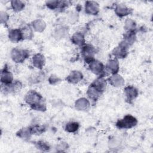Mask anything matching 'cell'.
I'll use <instances>...</instances> for the list:
<instances>
[{"label": "cell", "mask_w": 153, "mask_h": 153, "mask_svg": "<svg viewBox=\"0 0 153 153\" xmlns=\"http://www.w3.org/2000/svg\"><path fill=\"white\" fill-rule=\"evenodd\" d=\"M25 101L30 107L36 111H45L46 106L43 102L42 97L34 90L29 91L25 97Z\"/></svg>", "instance_id": "obj_1"}, {"label": "cell", "mask_w": 153, "mask_h": 153, "mask_svg": "<svg viewBox=\"0 0 153 153\" xmlns=\"http://www.w3.org/2000/svg\"><path fill=\"white\" fill-rule=\"evenodd\" d=\"M137 121L131 115H126L123 119L118 120L116 126L119 128H130L137 124Z\"/></svg>", "instance_id": "obj_2"}, {"label": "cell", "mask_w": 153, "mask_h": 153, "mask_svg": "<svg viewBox=\"0 0 153 153\" xmlns=\"http://www.w3.org/2000/svg\"><path fill=\"white\" fill-rule=\"evenodd\" d=\"M29 56V52L25 50L14 48L11 52V59L16 63L23 62Z\"/></svg>", "instance_id": "obj_3"}, {"label": "cell", "mask_w": 153, "mask_h": 153, "mask_svg": "<svg viewBox=\"0 0 153 153\" xmlns=\"http://www.w3.org/2000/svg\"><path fill=\"white\" fill-rule=\"evenodd\" d=\"M94 48L90 45H85L82 47V55L85 59V60L87 63H90L94 59Z\"/></svg>", "instance_id": "obj_4"}, {"label": "cell", "mask_w": 153, "mask_h": 153, "mask_svg": "<svg viewBox=\"0 0 153 153\" xmlns=\"http://www.w3.org/2000/svg\"><path fill=\"white\" fill-rule=\"evenodd\" d=\"M85 13L88 14L96 15L99 11V4L95 1H86L85 4Z\"/></svg>", "instance_id": "obj_5"}, {"label": "cell", "mask_w": 153, "mask_h": 153, "mask_svg": "<svg viewBox=\"0 0 153 153\" xmlns=\"http://www.w3.org/2000/svg\"><path fill=\"white\" fill-rule=\"evenodd\" d=\"M13 80V75L10 71H9L7 67L4 68L1 73V81L4 85H8L12 84Z\"/></svg>", "instance_id": "obj_6"}, {"label": "cell", "mask_w": 153, "mask_h": 153, "mask_svg": "<svg viewBox=\"0 0 153 153\" xmlns=\"http://www.w3.org/2000/svg\"><path fill=\"white\" fill-rule=\"evenodd\" d=\"M124 92L126 96V100L128 102L133 101L138 95L137 90L133 86H128L126 87Z\"/></svg>", "instance_id": "obj_7"}, {"label": "cell", "mask_w": 153, "mask_h": 153, "mask_svg": "<svg viewBox=\"0 0 153 153\" xmlns=\"http://www.w3.org/2000/svg\"><path fill=\"white\" fill-rule=\"evenodd\" d=\"M83 78L82 74L78 71H72L67 76L66 80L68 82L72 84H76L79 82Z\"/></svg>", "instance_id": "obj_8"}, {"label": "cell", "mask_w": 153, "mask_h": 153, "mask_svg": "<svg viewBox=\"0 0 153 153\" xmlns=\"http://www.w3.org/2000/svg\"><path fill=\"white\" fill-rule=\"evenodd\" d=\"M8 38L12 42H19L23 38L22 30L19 29H12L9 32Z\"/></svg>", "instance_id": "obj_9"}, {"label": "cell", "mask_w": 153, "mask_h": 153, "mask_svg": "<svg viewBox=\"0 0 153 153\" xmlns=\"http://www.w3.org/2000/svg\"><path fill=\"white\" fill-rule=\"evenodd\" d=\"M109 83L114 87H122L124 84V79L123 78L117 74H114L108 79Z\"/></svg>", "instance_id": "obj_10"}, {"label": "cell", "mask_w": 153, "mask_h": 153, "mask_svg": "<svg viewBox=\"0 0 153 153\" xmlns=\"http://www.w3.org/2000/svg\"><path fill=\"white\" fill-rule=\"evenodd\" d=\"M89 68L92 72L96 74H100L103 72L104 66L101 62L94 60L89 63Z\"/></svg>", "instance_id": "obj_11"}, {"label": "cell", "mask_w": 153, "mask_h": 153, "mask_svg": "<svg viewBox=\"0 0 153 153\" xmlns=\"http://www.w3.org/2000/svg\"><path fill=\"white\" fill-rule=\"evenodd\" d=\"M45 62L44 56L41 54H36L32 57V63L33 66L38 69H41Z\"/></svg>", "instance_id": "obj_12"}, {"label": "cell", "mask_w": 153, "mask_h": 153, "mask_svg": "<svg viewBox=\"0 0 153 153\" xmlns=\"http://www.w3.org/2000/svg\"><path fill=\"white\" fill-rule=\"evenodd\" d=\"M75 106L78 111H84L87 109L90 106V102L85 98H80L75 102Z\"/></svg>", "instance_id": "obj_13"}, {"label": "cell", "mask_w": 153, "mask_h": 153, "mask_svg": "<svg viewBox=\"0 0 153 153\" xmlns=\"http://www.w3.org/2000/svg\"><path fill=\"white\" fill-rule=\"evenodd\" d=\"M106 69L111 73L115 74L117 72H118L119 69L118 61L115 59L109 60L106 65Z\"/></svg>", "instance_id": "obj_14"}, {"label": "cell", "mask_w": 153, "mask_h": 153, "mask_svg": "<svg viewBox=\"0 0 153 153\" xmlns=\"http://www.w3.org/2000/svg\"><path fill=\"white\" fill-rule=\"evenodd\" d=\"M115 12L117 16L120 17H124L129 14L131 13V10L127 8L126 5L120 4L118 5L116 7L115 9Z\"/></svg>", "instance_id": "obj_15"}, {"label": "cell", "mask_w": 153, "mask_h": 153, "mask_svg": "<svg viewBox=\"0 0 153 153\" xmlns=\"http://www.w3.org/2000/svg\"><path fill=\"white\" fill-rule=\"evenodd\" d=\"M91 85L102 93L105 90L106 81L103 78H98L95 80Z\"/></svg>", "instance_id": "obj_16"}, {"label": "cell", "mask_w": 153, "mask_h": 153, "mask_svg": "<svg viewBox=\"0 0 153 153\" xmlns=\"http://www.w3.org/2000/svg\"><path fill=\"white\" fill-rule=\"evenodd\" d=\"M112 53L117 58H120V59L124 58L127 54V48L119 45L118 47H117L114 49Z\"/></svg>", "instance_id": "obj_17"}, {"label": "cell", "mask_w": 153, "mask_h": 153, "mask_svg": "<svg viewBox=\"0 0 153 153\" xmlns=\"http://www.w3.org/2000/svg\"><path fill=\"white\" fill-rule=\"evenodd\" d=\"M32 26L35 31L38 32H42L45 29L46 27V24L43 20L41 19H37L32 22Z\"/></svg>", "instance_id": "obj_18"}, {"label": "cell", "mask_w": 153, "mask_h": 153, "mask_svg": "<svg viewBox=\"0 0 153 153\" xmlns=\"http://www.w3.org/2000/svg\"><path fill=\"white\" fill-rule=\"evenodd\" d=\"M71 41L77 45H82L84 44L85 39L81 33H75L71 37Z\"/></svg>", "instance_id": "obj_19"}, {"label": "cell", "mask_w": 153, "mask_h": 153, "mask_svg": "<svg viewBox=\"0 0 153 153\" xmlns=\"http://www.w3.org/2000/svg\"><path fill=\"white\" fill-rule=\"evenodd\" d=\"M87 94L91 99L93 100H96L99 98V97L100 96L101 93L99 92L98 90H97L91 85H90L87 90Z\"/></svg>", "instance_id": "obj_20"}, {"label": "cell", "mask_w": 153, "mask_h": 153, "mask_svg": "<svg viewBox=\"0 0 153 153\" xmlns=\"http://www.w3.org/2000/svg\"><path fill=\"white\" fill-rule=\"evenodd\" d=\"M11 5L13 10L16 12L22 10L25 7V4L21 1H12Z\"/></svg>", "instance_id": "obj_21"}, {"label": "cell", "mask_w": 153, "mask_h": 153, "mask_svg": "<svg viewBox=\"0 0 153 153\" xmlns=\"http://www.w3.org/2000/svg\"><path fill=\"white\" fill-rule=\"evenodd\" d=\"M79 128V124L77 122H69L65 127V130L68 132L74 133Z\"/></svg>", "instance_id": "obj_22"}, {"label": "cell", "mask_w": 153, "mask_h": 153, "mask_svg": "<svg viewBox=\"0 0 153 153\" xmlns=\"http://www.w3.org/2000/svg\"><path fill=\"white\" fill-rule=\"evenodd\" d=\"M32 134L30 128H23L17 132V135L22 138H28Z\"/></svg>", "instance_id": "obj_23"}, {"label": "cell", "mask_w": 153, "mask_h": 153, "mask_svg": "<svg viewBox=\"0 0 153 153\" xmlns=\"http://www.w3.org/2000/svg\"><path fill=\"white\" fill-rule=\"evenodd\" d=\"M136 27V23L134 22V20L130 19H128L126 20L125 22V26L124 27L126 29L128 30L129 31H132V30H133Z\"/></svg>", "instance_id": "obj_24"}, {"label": "cell", "mask_w": 153, "mask_h": 153, "mask_svg": "<svg viewBox=\"0 0 153 153\" xmlns=\"http://www.w3.org/2000/svg\"><path fill=\"white\" fill-rule=\"evenodd\" d=\"M22 32L23 34V38H30L32 37V29H30V27L29 26H26L25 27H24L23 29H22Z\"/></svg>", "instance_id": "obj_25"}, {"label": "cell", "mask_w": 153, "mask_h": 153, "mask_svg": "<svg viewBox=\"0 0 153 153\" xmlns=\"http://www.w3.org/2000/svg\"><path fill=\"white\" fill-rule=\"evenodd\" d=\"M68 33V30L65 27L59 28L55 32L56 37L57 38H63Z\"/></svg>", "instance_id": "obj_26"}, {"label": "cell", "mask_w": 153, "mask_h": 153, "mask_svg": "<svg viewBox=\"0 0 153 153\" xmlns=\"http://www.w3.org/2000/svg\"><path fill=\"white\" fill-rule=\"evenodd\" d=\"M59 1H48L46 2V5L50 9H55L59 7Z\"/></svg>", "instance_id": "obj_27"}, {"label": "cell", "mask_w": 153, "mask_h": 153, "mask_svg": "<svg viewBox=\"0 0 153 153\" xmlns=\"http://www.w3.org/2000/svg\"><path fill=\"white\" fill-rule=\"evenodd\" d=\"M36 146L38 149H39L42 151H47L49 149L48 145L42 141L38 142L36 143Z\"/></svg>", "instance_id": "obj_28"}, {"label": "cell", "mask_w": 153, "mask_h": 153, "mask_svg": "<svg viewBox=\"0 0 153 153\" xmlns=\"http://www.w3.org/2000/svg\"><path fill=\"white\" fill-rule=\"evenodd\" d=\"M31 129V131L32 133H36V134H40L41 133H42L44 131V128L43 127V126H34L33 127L30 128Z\"/></svg>", "instance_id": "obj_29"}, {"label": "cell", "mask_w": 153, "mask_h": 153, "mask_svg": "<svg viewBox=\"0 0 153 153\" xmlns=\"http://www.w3.org/2000/svg\"><path fill=\"white\" fill-rule=\"evenodd\" d=\"M0 16H1V23L2 24L5 23L9 19L8 14L7 13H5V11H1L0 13Z\"/></svg>", "instance_id": "obj_30"}, {"label": "cell", "mask_w": 153, "mask_h": 153, "mask_svg": "<svg viewBox=\"0 0 153 153\" xmlns=\"http://www.w3.org/2000/svg\"><path fill=\"white\" fill-rule=\"evenodd\" d=\"M120 144V140L116 137H114L111 139L109 141V147L111 148H116Z\"/></svg>", "instance_id": "obj_31"}, {"label": "cell", "mask_w": 153, "mask_h": 153, "mask_svg": "<svg viewBox=\"0 0 153 153\" xmlns=\"http://www.w3.org/2000/svg\"><path fill=\"white\" fill-rule=\"evenodd\" d=\"M77 19H78V15H77V14L74 13H71V14L69 16V17H68V20H69V22L71 23H72V24L75 23L76 22Z\"/></svg>", "instance_id": "obj_32"}, {"label": "cell", "mask_w": 153, "mask_h": 153, "mask_svg": "<svg viewBox=\"0 0 153 153\" xmlns=\"http://www.w3.org/2000/svg\"><path fill=\"white\" fill-rule=\"evenodd\" d=\"M48 81L51 84H56L57 82H59L60 81V79L57 76H56L54 75H51L50 76Z\"/></svg>", "instance_id": "obj_33"}]
</instances>
